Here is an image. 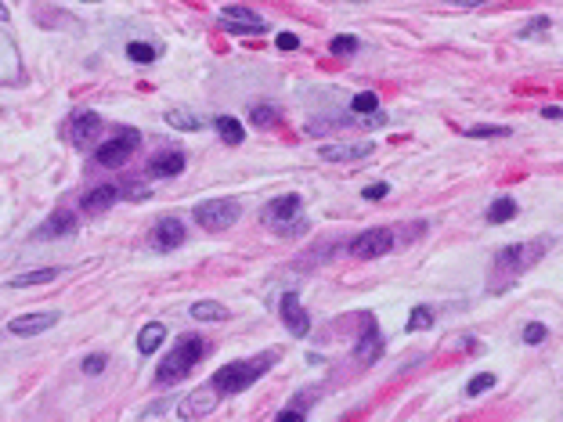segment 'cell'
<instances>
[{
  "label": "cell",
  "instance_id": "obj_1",
  "mask_svg": "<svg viewBox=\"0 0 563 422\" xmlns=\"http://www.w3.org/2000/svg\"><path fill=\"white\" fill-rule=\"evenodd\" d=\"M275 361V354H260V357H253V361H231V365H224L210 375V390H217L220 397H231V394H242V390H249L260 375L267 372V365Z\"/></svg>",
  "mask_w": 563,
  "mask_h": 422
},
{
  "label": "cell",
  "instance_id": "obj_2",
  "mask_svg": "<svg viewBox=\"0 0 563 422\" xmlns=\"http://www.w3.org/2000/svg\"><path fill=\"white\" fill-rule=\"evenodd\" d=\"M202 354H206V343L202 336H181L173 343V350L163 357V365H159L155 372V383H163V386H173V383H181L184 375L195 368L202 361Z\"/></svg>",
  "mask_w": 563,
  "mask_h": 422
},
{
  "label": "cell",
  "instance_id": "obj_3",
  "mask_svg": "<svg viewBox=\"0 0 563 422\" xmlns=\"http://www.w3.org/2000/svg\"><path fill=\"white\" fill-rule=\"evenodd\" d=\"M300 206H303V199L296 192H289V195H282L275 202H267V206H264V224L278 228L285 234H300L303 228H307V221L300 217Z\"/></svg>",
  "mask_w": 563,
  "mask_h": 422
},
{
  "label": "cell",
  "instance_id": "obj_4",
  "mask_svg": "<svg viewBox=\"0 0 563 422\" xmlns=\"http://www.w3.org/2000/svg\"><path fill=\"white\" fill-rule=\"evenodd\" d=\"M542 253H545V242H517V245H506L502 253L495 257V278H506V274L517 278V274L527 271Z\"/></svg>",
  "mask_w": 563,
  "mask_h": 422
},
{
  "label": "cell",
  "instance_id": "obj_5",
  "mask_svg": "<svg viewBox=\"0 0 563 422\" xmlns=\"http://www.w3.org/2000/svg\"><path fill=\"white\" fill-rule=\"evenodd\" d=\"M238 213H242V206L235 199H206L195 206V224L206 231H224L238 221Z\"/></svg>",
  "mask_w": 563,
  "mask_h": 422
},
{
  "label": "cell",
  "instance_id": "obj_6",
  "mask_svg": "<svg viewBox=\"0 0 563 422\" xmlns=\"http://www.w3.org/2000/svg\"><path fill=\"white\" fill-rule=\"evenodd\" d=\"M137 145H141V134H137V130H123L120 137H108L105 145L94 148V163H98V166H108V170H120V166L137 152Z\"/></svg>",
  "mask_w": 563,
  "mask_h": 422
},
{
  "label": "cell",
  "instance_id": "obj_7",
  "mask_svg": "<svg viewBox=\"0 0 563 422\" xmlns=\"http://www.w3.org/2000/svg\"><path fill=\"white\" fill-rule=\"evenodd\" d=\"M390 249H394V231L390 228H372V231H361L358 239H350V257H358V260L387 257Z\"/></svg>",
  "mask_w": 563,
  "mask_h": 422
},
{
  "label": "cell",
  "instance_id": "obj_8",
  "mask_svg": "<svg viewBox=\"0 0 563 422\" xmlns=\"http://www.w3.org/2000/svg\"><path fill=\"white\" fill-rule=\"evenodd\" d=\"M383 332H379V325L372 314H361V336H358V347H354V357H358L361 365H376L379 357H383Z\"/></svg>",
  "mask_w": 563,
  "mask_h": 422
},
{
  "label": "cell",
  "instance_id": "obj_9",
  "mask_svg": "<svg viewBox=\"0 0 563 422\" xmlns=\"http://www.w3.org/2000/svg\"><path fill=\"white\" fill-rule=\"evenodd\" d=\"M220 26L231 29V33H267V22L256 11L242 8V4H228L220 11Z\"/></svg>",
  "mask_w": 563,
  "mask_h": 422
},
{
  "label": "cell",
  "instance_id": "obj_10",
  "mask_svg": "<svg viewBox=\"0 0 563 422\" xmlns=\"http://www.w3.org/2000/svg\"><path fill=\"white\" fill-rule=\"evenodd\" d=\"M184 239H188L184 224L177 221V217H163V221H159V224L152 228V234H149V245H152V249H159V253H170V249L184 245Z\"/></svg>",
  "mask_w": 563,
  "mask_h": 422
},
{
  "label": "cell",
  "instance_id": "obj_11",
  "mask_svg": "<svg viewBox=\"0 0 563 422\" xmlns=\"http://www.w3.org/2000/svg\"><path fill=\"white\" fill-rule=\"evenodd\" d=\"M278 310H282V321L289 325V332H293V336H307V332H311V314L303 310V303H300V292H296V289L282 292V303H278Z\"/></svg>",
  "mask_w": 563,
  "mask_h": 422
},
{
  "label": "cell",
  "instance_id": "obj_12",
  "mask_svg": "<svg viewBox=\"0 0 563 422\" xmlns=\"http://www.w3.org/2000/svg\"><path fill=\"white\" fill-rule=\"evenodd\" d=\"M372 141H340V145H321V159L325 163H358V159H368L372 155Z\"/></svg>",
  "mask_w": 563,
  "mask_h": 422
},
{
  "label": "cell",
  "instance_id": "obj_13",
  "mask_svg": "<svg viewBox=\"0 0 563 422\" xmlns=\"http://www.w3.org/2000/svg\"><path fill=\"white\" fill-rule=\"evenodd\" d=\"M58 310H37V314H22V318H11L8 321V332L11 336H40V332H47L51 325H58Z\"/></svg>",
  "mask_w": 563,
  "mask_h": 422
},
{
  "label": "cell",
  "instance_id": "obj_14",
  "mask_svg": "<svg viewBox=\"0 0 563 422\" xmlns=\"http://www.w3.org/2000/svg\"><path fill=\"white\" fill-rule=\"evenodd\" d=\"M102 134V116L98 112H76L73 123H69V137H73V145H90L94 137Z\"/></svg>",
  "mask_w": 563,
  "mask_h": 422
},
{
  "label": "cell",
  "instance_id": "obj_15",
  "mask_svg": "<svg viewBox=\"0 0 563 422\" xmlns=\"http://www.w3.org/2000/svg\"><path fill=\"white\" fill-rule=\"evenodd\" d=\"M19 76H22V58L15 51L11 37L0 33V83H15Z\"/></svg>",
  "mask_w": 563,
  "mask_h": 422
},
{
  "label": "cell",
  "instance_id": "obj_16",
  "mask_svg": "<svg viewBox=\"0 0 563 422\" xmlns=\"http://www.w3.org/2000/svg\"><path fill=\"white\" fill-rule=\"evenodd\" d=\"M73 231H76V217L69 210H58L44 221V228H37L33 239H40V242L44 239H61V234H73Z\"/></svg>",
  "mask_w": 563,
  "mask_h": 422
},
{
  "label": "cell",
  "instance_id": "obj_17",
  "mask_svg": "<svg viewBox=\"0 0 563 422\" xmlns=\"http://www.w3.org/2000/svg\"><path fill=\"white\" fill-rule=\"evenodd\" d=\"M116 199H120L116 188H112V184H102V188H94V192H87L84 199H79V210L90 213V217H98V213H105Z\"/></svg>",
  "mask_w": 563,
  "mask_h": 422
},
{
  "label": "cell",
  "instance_id": "obj_18",
  "mask_svg": "<svg viewBox=\"0 0 563 422\" xmlns=\"http://www.w3.org/2000/svg\"><path fill=\"white\" fill-rule=\"evenodd\" d=\"M184 170V155L181 152H159L155 159L149 163V174L152 177H177Z\"/></svg>",
  "mask_w": 563,
  "mask_h": 422
},
{
  "label": "cell",
  "instance_id": "obj_19",
  "mask_svg": "<svg viewBox=\"0 0 563 422\" xmlns=\"http://www.w3.org/2000/svg\"><path fill=\"white\" fill-rule=\"evenodd\" d=\"M163 339H166V325L163 321H149L137 332V354H155L159 347H163Z\"/></svg>",
  "mask_w": 563,
  "mask_h": 422
},
{
  "label": "cell",
  "instance_id": "obj_20",
  "mask_svg": "<svg viewBox=\"0 0 563 422\" xmlns=\"http://www.w3.org/2000/svg\"><path fill=\"white\" fill-rule=\"evenodd\" d=\"M188 314L195 321H228V307L217 303V300H195L188 307Z\"/></svg>",
  "mask_w": 563,
  "mask_h": 422
},
{
  "label": "cell",
  "instance_id": "obj_21",
  "mask_svg": "<svg viewBox=\"0 0 563 422\" xmlns=\"http://www.w3.org/2000/svg\"><path fill=\"white\" fill-rule=\"evenodd\" d=\"M517 213H520L517 199H513V195H498L491 206H488V224H506V221H513Z\"/></svg>",
  "mask_w": 563,
  "mask_h": 422
},
{
  "label": "cell",
  "instance_id": "obj_22",
  "mask_svg": "<svg viewBox=\"0 0 563 422\" xmlns=\"http://www.w3.org/2000/svg\"><path fill=\"white\" fill-rule=\"evenodd\" d=\"M61 274V268H40V271H22V274H15L8 285L11 289H29V285H44V281H55Z\"/></svg>",
  "mask_w": 563,
  "mask_h": 422
},
{
  "label": "cell",
  "instance_id": "obj_23",
  "mask_svg": "<svg viewBox=\"0 0 563 422\" xmlns=\"http://www.w3.org/2000/svg\"><path fill=\"white\" fill-rule=\"evenodd\" d=\"M166 127L184 130V134H195V130H202V119L195 112H188V108H166Z\"/></svg>",
  "mask_w": 563,
  "mask_h": 422
},
{
  "label": "cell",
  "instance_id": "obj_24",
  "mask_svg": "<svg viewBox=\"0 0 563 422\" xmlns=\"http://www.w3.org/2000/svg\"><path fill=\"white\" fill-rule=\"evenodd\" d=\"M213 127H217V134L228 141V145H242V141H246V127L235 116H217Z\"/></svg>",
  "mask_w": 563,
  "mask_h": 422
},
{
  "label": "cell",
  "instance_id": "obj_25",
  "mask_svg": "<svg viewBox=\"0 0 563 422\" xmlns=\"http://www.w3.org/2000/svg\"><path fill=\"white\" fill-rule=\"evenodd\" d=\"M126 54H131V61L149 66V61L159 58V47H155V43H144V40H131V43H126Z\"/></svg>",
  "mask_w": 563,
  "mask_h": 422
},
{
  "label": "cell",
  "instance_id": "obj_26",
  "mask_svg": "<svg viewBox=\"0 0 563 422\" xmlns=\"http://www.w3.org/2000/svg\"><path fill=\"white\" fill-rule=\"evenodd\" d=\"M376 108H379V98H376L372 90H361V94H354V101H350V112H354V116H372Z\"/></svg>",
  "mask_w": 563,
  "mask_h": 422
},
{
  "label": "cell",
  "instance_id": "obj_27",
  "mask_svg": "<svg viewBox=\"0 0 563 422\" xmlns=\"http://www.w3.org/2000/svg\"><path fill=\"white\" fill-rule=\"evenodd\" d=\"M433 325V307L419 303V307H412V314H408V332H423V328Z\"/></svg>",
  "mask_w": 563,
  "mask_h": 422
},
{
  "label": "cell",
  "instance_id": "obj_28",
  "mask_svg": "<svg viewBox=\"0 0 563 422\" xmlns=\"http://www.w3.org/2000/svg\"><path fill=\"white\" fill-rule=\"evenodd\" d=\"M278 108L275 105H256L249 108V119H253V127H271V123H278Z\"/></svg>",
  "mask_w": 563,
  "mask_h": 422
},
{
  "label": "cell",
  "instance_id": "obj_29",
  "mask_svg": "<svg viewBox=\"0 0 563 422\" xmlns=\"http://www.w3.org/2000/svg\"><path fill=\"white\" fill-rule=\"evenodd\" d=\"M495 386V375L491 372H477L470 383H466V397H480V394H488V390Z\"/></svg>",
  "mask_w": 563,
  "mask_h": 422
},
{
  "label": "cell",
  "instance_id": "obj_30",
  "mask_svg": "<svg viewBox=\"0 0 563 422\" xmlns=\"http://www.w3.org/2000/svg\"><path fill=\"white\" fill-rule=\"evenodd\" d=\"M549 26H553V22H549V19H545V14H535V19H531V22H527V26L520 29V33H517V37H520V40H531V37H542V33H549Z\"/></svg>",
  "mask_w": 563,
  "mask_h": 422
},
{
  "label": "cell",
  "instance_id": "obj_31",
  "mask_svg": "<svg viewBox=\"0 0 563 422\" xmlns=\"http://www.w3.org/2000/svg\"><path fill=\"white\" fill-rule=\"evenodd\" d=\"M361 47V40L358 37H336L332 43H329V51L336 54V58H347V54H354Z\"/></svg>",
  "mask_w": 563,
  "mask_h": 422
},
{
  "label": "cell",
  "instance_id": "obj_32",
  "mask_svg": "<svg viewBox=\"0 0 563 422\" xmlns=\"http://www.w3.org/2000/svg\"><path fill=\"white\" fill-rule=\"evenodd\" d=\"M545 336H549V328H545L542 321L524 325V343H527V347H538V343H545Z\"/></svg>",
  "mask_w": 563,
  "mask_h": 422
},
{
  "label": "cell",
  "instance_id": "obj_33",
  "mask_svg": "<svg viewBox=\"0 0 563 422\" xmlns=\"http://www.w3.org/2000/svg\"><path fill=\"white\" fill-rule=\"evenodd\" d=\"M466 137H477V141H484V137H513V130L509 127H470Z\"/></svg>",
  "mask_w": 563,
  "mask_h": 422
},
{
  "label": "cell",
  "instance_id": "obj_34",
  "mask_svg": "<svg viewBox=\"0 0 563 422\" xmlns=\"http://www.w3.org/2000/svg\"><path fill=\"white\" fill-rule=\"evenodd\" d=\"M387 195H390V184H387V181H376V184L365 188V199H368V202H379V199H387Z\"/></svg>",
  "mask_w": 563,
  "mask_h": 422
},
{
  "label": "cell",
  "instance_id": "obj_35",
  "mask_svg": "<svg viewBox=\"0 0 563 422\" xmlns=\"http://www.w3.org/2000/svg\"><path fill=\"white\" fill-rule=\"evenodd\" d=\"M84 372H87V375H102V372H105V357H102V354H90L87 361H84Z\"/></svg>",
  "mask_w": 563,
  "mask_h": 422
},
{
  "label": "cell",
  "instance_id": "obj_36",
  "mask_svg": "<svg viewBox=\"0 0 563 422\" xmlns=\"http://www.w3.org/2000/svg\"><path fill=\"white\" fill-rule=\"evenodd\" d=\"M278 51H296V47H300V37L296 33H278Z\"/></svg>",
  "mask_w": 563,
  "mask_h": 422
},
{
  "label": "cell",
  "instance_id": "obj_37",
  "mask_svg": "<svg viewBox=\"0 0 563 422\" xmlns=\"http://www.w3.org/2000/svg\"><path fill=\"white\" fill-rule=\"evenodd\" d=\"M303 415H307V412L296 408V404H293V408H285V412L278 415V422H293V419H303Z\"/></svg>",
  "mask_w": 563,
  "mask_h": 422
},
{
  "label": "cell",
  "instance_id": "obj_38",
  "mask_svg": "<svg viewBox=\"0 0 563 422\" xmlns=\"http://www.w3.org/2000/svg\"><path fill=\"white\" fill-rule=\"evenodd\" d=\"M444 4H455V8H480V4H488V0H444Z\"/></svg>",
  "mask_w": 563,
  "mask_h": 422
},
{
  "label": "cell",
  "instance_id": "obj_39",
  "mask_svg": "<svg viewBox=\"0 0 563 422\" xmlns=\"http://www.w3.org/2000/svg\"><path fill=\"white\" fill-rule=\"evenodd\" d=\"M542 116H545V119H563V108H556V105H545V108H542Z\"/></svg>",
  "mask_w": 563,
  "mask_h": 422
},
{
  "label": "cell",
  "instance_id": "obj_40",
  "mask_svg": "<svg viewBox=\"0 0 563 422\" xmlns=\"http://www.w3.org/2000/svg\"><path fill=\"white\" fill-rule=\"evenodd\" d=\"M126 199H134V202H141V199H149V192H144V188L137 184V188H131V195H126Z\"/></svg>",
  "mask_w": 563,
  "mask_h": 422
},
{
  "label": "cell",
  "instance_id": "obj_41",
  "mask_svg": "<svg viewBox=\"0 0 563 422\" xmlns=\"http://www.w3.org/2000/svg\"><path fill=\"white\" fill-rule=\"evenodd\" d=\"M0 22H8V8L4 4H0Z\"/></svg>",
  "mask_w": 563,
  "mask_h": 422
},
{
  "label": "cell",
  "instance_id": "obj_42",
  "mask_svg": "<svg viewBox=\"0 0 563 422\" xmlns=\"http://www.w3.org/2000/svg\"><path fill=\"white\" fill-rule=\"evenodd\" d=\"M350 4H368V0H350Z\"/></svg>",
  "mask_w": 563,
  "mask_h": 422
}]
</instances>
